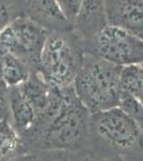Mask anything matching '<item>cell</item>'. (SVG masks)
I'll use <instances>...</instances> for the list:
<instances>
[{
	"mask_svg": "<svg viewBox=\"0 0 143 161\" xmlns=\"http://www.w3.org/2000/svg\"><path fill=\"white\" fill-rule=\"evenodd\" d=\"M90 113L77 98L74 86L54 88L48 108L36 117L26 136L54 150L79 148L88 137Z\"/></svg>",
	"mask_w": 143,
	"mask_h": 161,
	"instance_id": "obj_1",
	"label": "cell"
},
{
	"mask_svg": "<svg viewBox=\"0 0 143 161\" xmlns=\"http://www.w3.org/2000/svg\"><path fill=\"white\" fill-rule=\"evenodd\" d=\"M123 67L93 54L84 53L81 68L73 86L77 98L90 114L119 106Z\"/></svg>",
	"mask_w": 143,
	"mask_h": 161,
	"instance_id": "obj_2",
	"label": "cell"
},
{
	"mask_svg": "<svg viewBox=\"0 0 143 161\" xmlns=\"http://www.w3.org/2000/svg\"><path fill=\"white\" fill-rule=\"evenodd\" d=\"M84 51L72 30L49 31L41 54L38 73L53 87L71 86L81 68Z\"/></svg>",
	"mask_w": 143,
	"mask_h": 161,
	"instance_id": "obj_3",
	"label": "cell"
},
{
	"mask_svg": "<svg viewBox=\"0 0 143 161\" xmlns=\"http://www.w3.org/2000/svg\"><path fill=\"white\" fill-rule=\"evenodd\" d=\"M48 32L26 15L19 16L0 33V53L17 57L31 72H38Z\"/></svg>",
	"mask_w": 143,
	"mask_h": 161,
	"instance_id": "obj_4",
	"label": "cell"
},
{
	"mask_svg": "<svg viewBox=\"0 0 143 161\" xmlns=\"http://www.w3.org/2000/svg\"><path fill=\"white\" fill-rule=\"evenodd\" d=\"M84 51L120 67L141 64L143 62L142 39L110 25L85 44Z\"/></svg>",
	"mask_w": 143,
	"mask_h": 161,
	"instance_id": "obj_5",
	"label": "cell"
},
{
	"mask_svg": "<svg viewBox=\"0 0 143 161\" xmlns=\"http://www.w3.org/2000/svg\"><path fill=\"white\" fill-rule=\"evenodd\" d=\"M90 127L118 149L131 148L142 136L138 124L120 106L90 114Z\"/></svg>",
	"mask_w": 143,
	"mask_h": 161,
	"instance_id": "obj_6",
	"label": "cell"
},
{
	"mask_svg": "<svg viewBox=\"0 0 143 161\" xmlns=\"http://www.w3.org/2000/svg\"><path fill=\"white\" fill-rule=\"evenodd\" d=\"M108 25L143 40V0H105Z\"/></svg>",
	"mask_w": 143,
	"mask_h": 161,
	"instance_id": "obj_7",
	"label": "cell"
},
{
	"mask_svg": "<svg viewBox=\"0 0 143 161\" xmlns=\"http://www.w3.org/2000/svg\"><path fill=\"white\" fill-rule=\"evenodd\" d=\"M107 26L105 0H84L73 23V31L84 47Z\"/></svg>",
	"mask_w": 143,
	"mask_h": 161,
	"instance_id": "obj_8",
	"label": "cell"
},
{
	"mask_svg": "<svg viewBox=\"0 0 143 161\" xmlns=\"http://www.w3.org/2000/svg\"><path fill=\"white\" fill-rule=\"evenodd\" d=\"M25 15L48 31H67L73 25L64 16L57 0H24Z\"/></svg>",
	"mask_w": 143,
	"mask_h": 161,
	"instance_id": "obj_9",
	"label": "cell"
},
{
	"mask_svg": "<svg viewBox=\"0 0 143 161\" xmlns=\"http://www.w3.org/2000/svg\"><path fill=\"white\" fill-rule=\"evenodd\" d=\"M8 104L15 130L18 134H27L34 125L36 113L18 86L9 87Z\"/></svg>",
	"mask_w": 143,
	"mask_h": 161,
	"instance_id": "obj_10",
	"label": "cell"
},
{
	"mask_svg": "<svg viewBox=\"0 0 143 161\" xmlns=\"http://www.w3.org/2000/svg\"><path fill=\"white\" fill-rule=\"evenodd\" d=\"M18 87L28 102L34 108L36 117L47 108L53 97L54 87L47 84L38 72H32Z\"/></svg>",
	"mask_w": 143,
	"mask_h": 161,
	"instance_id": "obj_11",
	"label": "cell"
},
{
	"mask_svg": "<svg viewBox=\"0 0 143 161\" xmlns=\"http://www.w3.org/2000/svg\"><path fill=\"white\" fill-rule=\"evenodd\" d=\"M32 73L28 66L17 57L2 54V77L8 87L19 86Z\"/></svg>",
	"mask_w": 143,
	"mask_h": 161,
	"instance_id": "obj_12",
	"label": "cell"
},
{
	"mask_svg": "<svg viewBox=\"0 0 143 161\" xmlns=\"http://www.w3.org/2000/svg\"><path fill=\"white\" fill-rule=\"evenodd\" d=\"M121 83L122 88L136 98L143 106V67L141 64L123 67Z\"/></svg>",
	"mask_w": 143,
	"mask_h": 161,
	"instance_id": "obj_13",
	"label": "cell"
},
{
	"mask_svg": "<svg viewBox=\"0 0 143 161\" xmlns=\"http://www.w3.org/2000/svg\"><path fill=\"white\" fill-rule=\"evenodd\" d=\"M22 146L18 132L12 126L8 117L0 119V159L16 153Z\"/></svg>",
	"mask_w": 143,
	"mask_h": 161,
	"instance_id": "obj_14",
	"label": "cell"
},
{
	"mask_svg": "<svg viewBox=\"0 0 143 161\" xmlns=\"http://www.w3.org/2000/svg\"><path fill=\"white\" fill-rule=\"evenodd\" d=\"M23 15H25L24 0H0V33Z\"/></svg>",
	"mask_w": 143,
	"mask_h": 161,
	"instance_id": "obj_15",
	"label": "cell"
},
{
	"mask_svg": "<svg viewBox=\"0 0 143 161\" xmlns=\"http://www.w3.org/2000/svg\"><path fill=\"white\" fill-rule=\"evenodd\" d=\"M119 106L136 121L143 134V106L140 104L139 101L123 89L120 98Z\"/></svg>",
	"mask_w": 143,
	"mask_h": 161,
	"instance_id": "obj_16",
	"label": "cell"
},
{
	"mask_svg": "<svg viewBox=\"0 0 143 161\" xmlns=\"http://www.w3.org/2000/svg\"><path fill=\"white\" fill-rule=\"evenodd\" d=\"M84 0H57L60 9L69 22L74 23Z\"/></svg>",
	"mask_w": 143,
	"mask_h": 161,
	"instance_id": "obj_17",
	"label": "cell"
},
{
	"mask_svg": "<svg viewBox=\"0 0 143 161\" xmlns=\"http://www.w3.org/2000/svg\"><path fill=\"white\" fill-rule=\"evenodd\" d=\"M28 161H71L69 158H67L65 155L57 154L54 153V149H51L49 154L35 155L34 157H31Z\"/></svg>",
	"mask_w": 143,
	"mask_h": 161,
	"instance_id": "obj_18",
	"label": "cell"
},
{
	"mask_svg": "<svg viewBox=\"0 0 143 161\" xmlns=\"http://www.w3.org/2000/svg\"><path fill=\"white\" fill-rule=\"evenodd\" d=\"M8 89L9 87L6 85L2 77V54L0 53V98L8 100Z\"/></svg>",
	"mask_w": 143,
	"mask_h": 161,
	"instance_id": "obj_19",
	"label": "cell"
},
{
	"mask_svg": "<svg viewBox=\"0 0 143 161\" xmlns=\"http://www.w3.org/2000/svg\"><path fill=\"white\" fill-rule=\"evenodd\" d=\"M8 111H9V104L8 100L0 98V119L8 117Z\"/></svg>",
	"mask_w": 143,
	"mask_h": 161,
	"instance_id": "obj_20",
	"label": "cell"
},
{
	"mask_svg": "<svg viewBox=\"0 0 143 161\" xmlns=\"http://www.w3.org/2000/svg\"><path fill=\"white\" fill-rule=\"evenodd\" d=\"M81 161H91V159L89 157H85V158H84V159H82Z\"/></svg>",
	"mask_w": 143,
	"mask_h": 161,
	"instance_id": "obj_21",
	"label": "cell"
},
{
	"mask_svg": "<svg viewBox=\"0 0 143 161\" xmlns=\"http://www.w3.org/2000/svg\"><path fill=\"white\" fill-rule=\"evenodd\" d=\"M114 161H124V160H122V159H121V158H116V159H115V160H114Z\"/></svg>",
	"mask_w": 143,
	"mask_h": 161,
	"instance_id": "obj_22",
	"label": "cell"
},
{
	"mask_svg": "<svg viewBox=\"0 0 143 161\" xmlns=\"http://www.w3.org/2000/svg\"><path fill=\"white\" fill-rule=\"evenodd\" d=\"M100 161H114V160H100Z\"/></svg>",
	"mask_w": 143,
	"mask_h": 161,
	"instance_id": "obj_23",
	"label": "cell"
},
{
	"mask_svg": "<svg viewBox=\"0 0 143 161\" xmlns=\"http://www.w3.org/2000/svg\"><path fill=\"white\" fill-rule=\"evenodd\" d=\"M141 66H142V67H143V62H142V64H141Z\"/></svg>",
	"mask_w": 143,
	"mask_h": 161,
	"instance_id": "obj_24",
	"label": "cell"
}]
</instances>
